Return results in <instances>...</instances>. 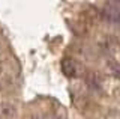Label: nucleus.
I'll return each mask as SVG.
<instances>
[{
	"label": "nucleus",
	"mask_w": 120,
	"mask_h": 119,
	"mask_svg": "<svg viewBox=\"0 0 120 119\" xmlns=\"http://www.w3.org/2000/svg\"><path fill=\"white\" fill-rule=\"evenodd\" d=\"M18 107L12 101H0V119H15Z\"/></svg>",
	"instance_id": "1"
},
{
	"label": "nucleus",
	"mask_w": 120,
	"mask_h": 119,
	"mask_svg": "<svg viewBox=\"0 0 120 119\" xmlns=\"http://www.w3.org/2000/svg\"><path fill=\"white\" fill-rule=\"evenodd\" d=\"M30 119H45V118H42V116H33V118H30Z\"/></svg>",
	"instance_id": "4"
},
{
	"label": "nucleus",
	"mask_w": 120,
	"mask_h": 119,
	"mask_svg": "<svg viewBox=\"0 0 120 119\" xmlns=\"http://www.w3.org/2000/svg\"><path fill=\"white\" fill-rule=\"evenodd\" d=\"M105 119H120V113H108Z\"/></svg>",
	"instance_id": "2"
},
{
	"label": "nucleus",
	"mask_w": 120,
	"mask_h": 119,
	"mask_svg": "<svg viewBox=\"0 0 120 119\" xmlns=\"http://www.w3.org/2000/svg\"><path fill=\"white\" fill-rule=\"evenodd\" d=\"M5 54H6V53H5V47H3L2 44H0V62H2L3 59H5Z\"/></svg>",
	"instance_id": "3"
}]
</instances>
